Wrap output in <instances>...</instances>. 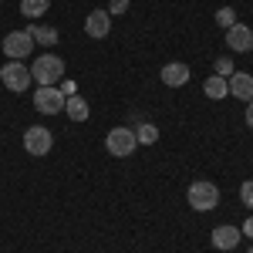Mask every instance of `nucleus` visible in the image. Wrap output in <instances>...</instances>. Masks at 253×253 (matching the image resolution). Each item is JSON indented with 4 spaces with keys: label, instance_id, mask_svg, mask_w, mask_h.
Here are the masks:
<instances>
[{
    "label": "nucleus",
    "instance_id": "1",
    "mask_svg": "<svg viewBox=\"0 0 253 253\" xmlns=\"http://www.w3.org/2000/svg\"><path fill=\"white\" fill-rule=\"evenodd\" d=\"M31 78L38 81V84L58 88V81L64 78V61H61L58 54H38L34 64H31Z\"/></svg>",
    "mask_w": 253,
    "mask_h": 253
},
{
    "label": "nucleus",
    "instance_id": "2",
    "mask_svg": "<svg viewBox=\"0 0 253 253\" xmlns=\"http://www.w3.org/2000/svg\"><path fill=\"white\" fill-rule=\"evenodd\" d=\"M135 145H138L135 128H125V125H118V128H112L105 135V149H108V156H115V159L135 156Z\"/></svg>",
    "mask_w": 253,
    "mask_h": 253
},
{
    "label": "nucleus",
    "instance_id": "3",
    "mask_svg": "<svg viewBox=\"0 0 253 253\" xmlns=\"http://www.w3.org/2000/svg\"><path fill=\"white\" fill-rule=\"evenodd\" d=\"M189 206H193L196 213H210L216 210V203H219V189H216V182H206V179H196L189 182Z\"/></svg>",
    "mask_w": 253,
    "mask_h": 253
},
{
    "label": "nucleus",
    "instance_id": "4",
    "mask_svg": "<svg viewBox=\"0 0 253 253\" xmlns=\"http://www.w3.org/2000/svg\"><path fill=\"white\" fill-rule=\"evenodd\" d=\"M0 81H3V88L7 91H14V95H20V91H27V84H31V68L24 64V61H10L7 68H0Z\"/></svg>",
    "mask_w": 253,
    "mask_h": 253
},
{
    "label": "nucleus",
    "instance_id": "5",
    "mask_svg": "<svg viewBox=\"0 0 253 253\" xmlns=\"http://www.w3.org/2000/svg\"><path fill=\"white\" fill-rule=\"evenodd\" d=\"M51 145H54L51 128H44V125H27V132H24V149H27V156H47Z\"/></svg>",
    "mask_w": 253,
    "mask_h": 253
},
{
    "label": "nucleus",
    "instance_id": "6",
    "mask_svg": "<svg viewBox=\"0 0 253 253\" xmlns=\"http://www.w3.org/2000/svg\"><path fill=\"white\" fill-rule=\"evenodd\" d=\"M34 108H38L41 115H58V112H64V95H61V88L38 84V91H34Z\"/></svg>",
    "mask_w": 253,
    "mask_h": 253
},
{
    "label": "nucleus",
    "instance_id": "7",
    "mask_svg": "<svg viewBox=\"0 0 253 253\" xmlns=\"http://www.w3.org/2000/svg\"><path fill=\"white\" fill-rule=\"evenodd\" d=\"M31 47H34V38H31L27 31H10V34L3 38V44H0V51L10 61H24L31 54Z\"/></svg>",
    "mask_w": 253,
    "mask_h": 253
},
{
    "label": "nucleus",
    "instance_id": "8",
    "mask_svg": "<svg viewBox=\"0 0 253 253\" xmlns=\"http://www.w3.org/2000/svg\"><path fill=\"white\" fill-rule=\"evenodd\" d=\"M226 47H230V51H236V54L253 51V31L247 27V24H233V27L226 31Z\"/></svg>",
    "mask_w": 253,
    "mask_h": 253
},
{
    "label": "nucleus",
    "instance_id": "9",
    "mask_svg": "<svg viewBox=\"0 0 253 253\" xmlns=\"http://www.w3.org/2000/svg\"><path fill=\"white\" fill-rule=\"evenodd\" d=\"M159 78H162L166 88H182V84L189 81V64H182V61H169V64H162Z\"/></svg>",
    "mask_w": 253,
    "mask_h": 253
},
{
    "label": "nucleus",
    "instance_id": "10",
    "mask_svg": "<svg viewBox=\"0 0 253 253\" xmlns=\"http://www.w3.org/2000/svg\"><path fill=\"white\" fill-rule=\"evenodd\" d=\"M226 88H230V95L240 98V101H253V75H247V71H233V75L226 78Z\"/></svg>",
    "mask_w": 253,
    "mask_h": 253
},
{
    "label": "nucleus",
    "instance_id": "11",
    "mask_svg": "<svg viewBox=\"0 0 253 253\" xmlns=\"http://www.w3.org/2000/svg\"><path fill=\"white\" fill-rule=\"evenodd\" d=\"M108 31H112V14L108 10H91L88 20H84V34L88 38H108Z\"/></svg>",
    "mask_w": 253,
    "mask_h": 253
},
{
    "label": "nucleus",
    "instance_id": "12",
    "mask_svg": "<svg viewBox=\"0 0 253 253\" xmlns=\"http://www.w3.org/2000/svg\"><path fill=\"white\" fill-rule=\"evenodd\" d=\"M210 240H213L216 250H236L240 240H243V233H240V226H230V223H226V226H216Z\"/></svg>",
    "mask_w": 253,
    "mask_h": 253
},
{
    "label": "nucleus",
    "instance_id": "13",
    "mask_svg": "<svg viewBox=\"0 0 253 253\" xmlns=\"http://www.w3.org/2000/svg\"><path fill=\"white\" fill-rule=\"evenodd\" d=\"M64 112H68L71 122H88V115H91L88 101H84L81 95H68V98H64Z\"/></svg>",
    "mask_w": 253,
    "mask_h": 253
},
{
    "label": "nucleus",
    "instance_id": "14",
    "mask_svg": "<svg viewBox=\"0 0 253 253\" xmlns=\"http://www.w3.org/2000/svg\"><path fill=\"white\" fill-rule=\"evenodd\" d=\"M203 91H206V98H210V101H223V98L230 95L226 78H219V75H210V78H206V84H203Z\"/></svg>",
    "mask_w": 253,
    "mask_h": 253
},
{
    "label": "nucleus",
    "instance_id": "15",
    "mask_svg": "<svg viewBox=\"0 0 253 253\" xmlns=\"http://www.w3.org/2000/svg\"><path fill=\"white\" fill-rule=\"evenodd\" d=\"M27 34H31V38H34V44H41V47H51V44H58V31H54V27L27 24Z\"/></svg>",
    "mask_w": 253,
    "mask_h": 253
},
{
    "label": "nucleus",
    "instance_id": "16",
    "mask_svg": "<svg viewBox=\"0 0 253 253\" xmlns=\"http://www.w3.org/2000/svg\"><path fill=\"white\" fill-rule=\"evenodd\" d=\"M47 7H51V0H20V14L27 20H38L47 14Z\"/></svg>",
    "mask_w": 253,
    "mask_h": 253
},
{
    "label": "nucleus",
    "instance_id": "17",
    "mask_svg": "<svg viewBox=\"0 0 253 253\" xmlns=\"http://www.w3.org/2000/svg\"><path fill=\"white\" fill-rule=\"evenodd\" d=\"M135 138H138V145H156L159 142V128L152 125V122H142L135 128Z\"/></svg>",
    "mask_w": 253,
    "mask_h": 253
},
{
    "label": "nucleus",
    "instance_id": "18",
    "mask_svg": "<svg viewBox=\"0 0 253 253\" xmlns=\"http://www.w3.org/2000/svg\"><path fill=\"white\" fill-rule=\"evenodd\" d=\"M216 24H219L223 31H230V27L236 24V10L233 7H219V10H216Z\"/></svg>",
    "mask_w": 253,
    "mask_h": 253
},
{
    "label": "nucleus",
    "instance_id": "19",
    "mask_svg": "<svg viewBox=\"0 0 253 253\" xmlns=\"http://www.w3.org/2000/svg\"><path fill=\"white\" fill-rule=\"evenodd\" d=\"M216 75H219V78H230V75H233V61L230 58H216Z\"/></svg>",
    "mask_w": 253,
    "mask_h": 253
},
{
    "label": "nucleus",
    "instance_id": "20",
    "mask_svg": "<svg viewBox=\"0 0 253 253\" xmlns=\"http://www.w3.org/2000/svg\"><path fill=\"white\" fill-rule=\"evenodd\" d=\"M240 199H243L247 210H253V182H243V186H240Z\"/></svg>",
    "mask_w": 253,
    "mask_h": 253
},
{
    "label": "nucleus",
    "instance_id": "21",
    "mask_svg": "<svg viewBox=\"0 0 253 253\" xmlns=\"http://www.w3.org/2000/svg\"><path fill=\"white\" fill-rule=\"evenodd\" d=\"M125 10H128V0H112V3H108V14H112V17L125 14Z\"/></svg>",
    "mask_w": 253,
    "mask_h": 253
},
{
    "label": "nucleus",
    "instance_id": "22",
    "mask_svg": "<svg viewBox=\"0 0 253 253\" xmlns=\"http://www.w3.org/2000/svg\"><path fill=\"white\" fill-rule=\"evenodd\" d=\"M61 95L68 98V95H78V91H75V81H64L61 78Z\"/></svg>",
    "mask_w": 253,
    "mask_h": 253
},
{
    "label": "nucleus",
    "instance_id": "23",
    "mask_svg": "<svg viewBox=\"0 0 253 253\" xmlns=\"http://www.w3.org/2000/svg\"><path fill=\"white\" fill-rule=\"evenodd\" d=\"M240 233H243V236H253V216L243 223V230H240Z\"/></svg>",
    "mask_w": 253,
    "mask_h": 253
},
{
    "label": "nucleus",
    "instance_id": "24",
    "mask_svg": "<svg viewBox=\"0 0 253 253\" xmlns=\"http://www.w3.org/2000/svg\"><path fill=\"white\" fill-rule=\"evenodd\" d=\"M247 125H250V128H253V101H250V105H247Z\"/></svg>",
    "mask_w": 253,
    "mask_h": 253
},
{
    "label": "nucleus",
    "instance_id": "25",
    "mask_svg": "<svg viewBox=\"0 0 253 253\" xmlns=\"http://www.w3.org/2000/svg\"><path fill=\"white\" fill-rule=\"evenodd\" d=\"M247 253H253V247H250V250H247Z\"/></svg>",
    "mask_w": 253,
    "mask_h": 253
}]
</instances>
